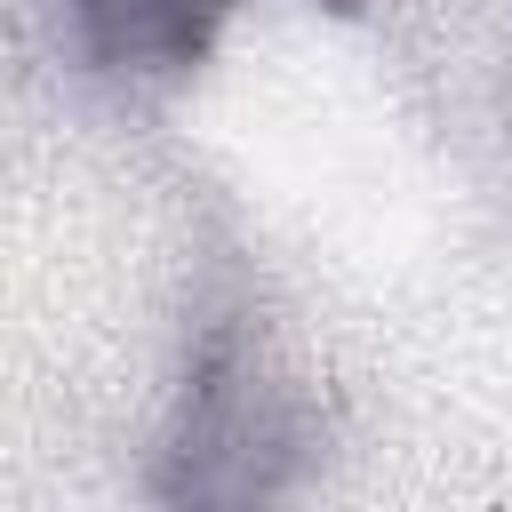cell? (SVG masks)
<instances>
[{
    "label": "cell",
    "mask_w": 512,
    "mask_h": 512,
    "mask_svg": "<svg viewBox=\"0 0 512 512\" xmlns=\"http://www.w3.org/2000/svg\"><path fill=\"white\" fill-rule=\"evenodd\" d=\"M304 464V400L296 384L224 320L200 336L192 376L176 392L152 504L160 512H272Z\"/></svg>",
    "instance_id": "obj_1"
},
{
    "label": "cell",
    "mask_w": 512,
    "mask_h": 512,
    "mask_svg": "<svg viewBox=\"0 0 512 512\" xmlns=\"http://www.w3.org/2000/svg\"><path fill=\"white\" fill-rule=\"evenodd\" d=\"M56 8H64L80 64H96L112 80L184 72L216 40V24L232 16V0H56Z\"/></svg>",
    "instance_id": "obj_2"
}]
</instances>
